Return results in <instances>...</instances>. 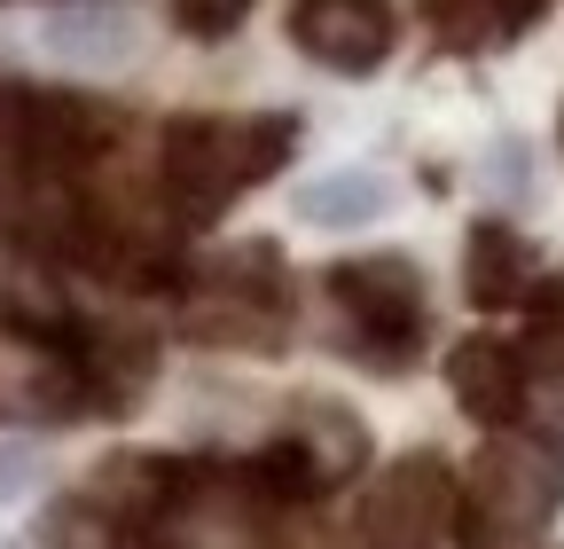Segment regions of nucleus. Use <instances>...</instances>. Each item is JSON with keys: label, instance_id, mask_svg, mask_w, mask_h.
I'll list each match as a JSON object with an SVG mask.
<instances>
[{"label": "nucleus", "instance_id": "f8f14e48", "mask_svg": "<svg viewBox=\"0 0 564 549\" xmlns=\"http://www.w3.org/2000/svg\"><path fill=\"white\" fill-rule=\"evenodd\" d=\"M533 9H549V0H494V17H502V24H525Z\"/></svg>", "mask_w": 564, "mask_h": 549}, {"label": "nucleus", "instance_id": "ddd939ff", "mask_svg": "<svg viewBox=\"0 0 564 549\" xmlns=\"http://www.w3.org/2000/svg\"><path fill=\"white\" fill-rule=\"evenodd\" d=\"M556 150H564V110H556Z\"/></svg>", "mask_w": 564, "mask_h": 549}, {"label": "nucleus", "instance_id": "f03ea898", "mask_svg": "<svg viewBox=\"0 0 564 549\" xmlns=\"http://www.w3.org/2000/svg\"><path fill=\"white\" fill-rule=\"evenodd\" d=\"M556 503H564V448H556V440H541V432H494V440L470 455L463 518L533 541Z\"/></svg>", "mask_w": 564, "mask_h": 549}, {"label": "nucleus", "instance_id": "6e6552de", "mask_svg": "<svg viewBox=\"0 0 564 549\" xmlns=\"http://www.w3.org/2000/svg\"><path fill=\"white\" fill-rule=\"evenodd\" d=\"M377 204H384V181L377 173H337V181H322V189L299 196V213L322 220V228H337V220H369Z\"/></svg>", "mask_w": 564, "mask_h": 549}, {"label": "nucleus", "instance_id": "39448f33", "mask_svg": "<svg viewBox=\"0 0 564 549\" xmlns=\"http://www.w3.org/2000/svg\"><path fill=\"white\" fill-rule=\"evenodd\" d=\"M447 392L470 424L518 432V417L533 408V362H525L518 337H463L447 354Z\"/></svg>", "mask_w": 564, "mask_h": 549}, {"label": "nucleus", "instance_id": "20e7f679", "mask_svg": "<svg viewBox=\"0 0 564 549\" xmlns=\"http://www.w3.org/2000/svg\"><path fill=\"white\" fill-rule=\"evenodd\" d=\"M447 518H455V495H447L440 455H408L377 478V495L361 503V526H352L345 549H432Z\"/></svg>", "mask_w": 564, "mask_h": 549}, {"label": "nucleus", "instance_id": "9d476101", "mask_svg": "<svg viewBox=\"0 0 564 549\" xmlns=\"http://www.w3.org/2000/svg\"><path fill=\"white\" fill-rule=\"evenodd\" d=\"M415 9L432 17L447 40H470V24H486V17H494V0H415ZM494 24H502V17H494Z\"/></svg>", "mask_w": 564, "mask_h": 549}, {"label": "nucleus", "instance_id": "423d86ee", "mask_svg": "<svg viewBox=\"0 0 564 549\" xmlns=\"http://www.w3.org/2000/svg\"><path fill=\"white\" fill-rule=\"evenodd\" d=\"M291 40L329 72H377L400 24L384 0H291Z\"/></svg>", "mask_w": 564, "mask_h": 549}, {"label": "nucleus", "instance_id": "7ed1b4c3", "mask_svg": "<svg viewBox=\"0 0 564 549\" xmlns=\"http://www.w3.org/2000/svg\"><path fill=\"white\" fill-rule=\"evenodd\" d=\"M329 299L352 314V330L369 337V362L377 369H400L415 346H423V274L408 259H345L329 267Z\"/></svg>", "mask_w": 564, "mask_h": 549}, {"label": "nucleus", "instance_id": "f257e3e1", "mask_svg": "<svg viewBox=\"0 0 564 549\" xmlns=\"http://www.w3.org/2000/svg\"><path fill=\"white\" fill-rule=\"evenodd\" d=\"M299 142V118H173L158 133V204L181 228L220 220L243 189H259Z\"/></svg>", "mask_w": 564, "mask_h": 549}, {"label": "nucleus", "instance_id": "9b49d317", "mask_svg": "<svg viewBox=\"0 0 564 549\" xmlns=\"http://www.w3.org/2000/svg\"><path fill=\"white\" fill-rule=\"evenodd\" d=\"M32 487V448H0V503Z\"/></svg>", "mask_w": 564, "mask_h": 549}, {"label": "nucleus", "instance_id": "1a4fd4ad", "mask_svg": "<svg viewBox=\"0 0 564 549\" xmlns=\"http://www.w3.org/2000/svg\"><path fill=\"white\" fill-rule=\"evenodd\" d=\"M173 17H181V32H196V40H220V32H236L243 0H173Z\"/></svg>", "mask_w": 564, "mask_h": 549}, {"label": "nucleus", "instance_id": "0eeeda50", "mask_svg": "<svg viewBox=\"0 0 564 549\" xmlns=\"http://www.w3.org/2000/svg\"><path fill=\"white\" fill-rule=\"evenodd\" d=\"M533 244L510 228V220H478L470 244H463V291L478 314H502V306H525L541 283H533Z\"/></svg>", "mask_w": 564, "mask_h": 549}]
</instances>
